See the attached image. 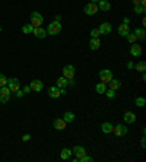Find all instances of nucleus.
Segmentation results:
<instances>
[{"label":"nucleus","instance_id":"nucleus-42","mask_svg":"<svg viewBox=\"0 0 146 162\" xmlns=\"http://www.w3.org/2000/svg\"><path fill=\"white\" fill-rule=\"evenodd\" d=\"M142 25H143V28H145V25H146V18L143 16V19H142Z\"/></svg>","mask_w":146,"mask_h":162},{"label":"nucleus","instance_id":"nucleus-14","mask_svg":"<svg viewBox=\"0 0 146 162\" xmlns=\"http://www.w3.org/2000/svg\"><path fill=\"white\" fill-rule=\"evenodd\" d=\"M32 34H34L35 37H37V38H39V39H43V38H45V37H47V31H45L43 26H37V28H34Z\"/></svg>","mask_w":146,"mask_h":162},{"label":"nucleus","instance_id":"nucleus-19","mask_svg":"<svg viewBox=\"0 0 146 162\" xmlns=\"http://www.w3.org/2000/svg\"><path fill=\"white\" fill-rule=\"evenodd\" d=\"M99 47H101V39L99 38H91L89 39V48H91L92 51H97Z\"/></svg>","mask_w":146,"mask_h":162},{"label":"nucleus","instance_id":"nucleus-6","mask_svg":"<svg viewBox=\"0 0 146 162\" xmlns=\"http://www.w3.org/2000/svg\"><path fill=\"white\" fill-rule=\"evenodd\" d=\"M10 89L7 86H3V88H0V102L2 104H6V102H9L10 100Z\"/></svg>","mask_w":146,"mask_h":162},{"label":"nucleus","instance_id":"nucleus-27","mask_svg":"<svg viewBox=\"0 0 146 162\" xmlns=\"http://www.w3.org/2000/svg\"><path fill=\"white\" fill-rule=\"evenodd\" d=\"M133 69H136L137 72H140V73H143V72L146 70V63H145V62H139V63H136Z\"/></svg>","mask_w":146,"mask_h":162},{"label":"nucleus","instance_id":"nucleus-31","mask_svg":"<svg viewBox=\"0 0 146 162\" xmlns=\"http://www.w3.org/2000/svg\"><path fill=\"white\" fill-rule=\"evenodd\" d=\"M135 13L136 15H143L145 13V7H143V6H140V5H135Z\"/></svg>","mask_w":146,"mask_h":162},{"label":"nucleus","instance_id":"nucleus-29","mask_svg":"<svg viewBox=\"0 0 146 162\" xmlns=\"http://www.w3.org/2000/svg\"><path fill=\"white\" fill-rule=\"evenodd\" d=\"M32 31H34V26L31 24H26L22 26V34H32Z\"/></svg>","mask_w":146,"mask_h":162},{"label":"nucleus","instance_id":"nucleus-46","mask_svg":"<svg viewBox=\"0 0 146 162\" xmlns=\"http://www.w3.org/2000/svg\"><path fill=\"white\" fill-rule=\"evenodd\" d=\"M0 32H2V25H0Z\"/></svg>","mask_w":146,"mask_h":162},{"label":"nucleus","instance_id":"nucleus-35","mask_svg":"<svg viewBox=\"0 0 146 162\" xmlns=\"http://www.w3.org/2000/svg\"><path fill=\"white\" fill-rule=\"evenodd\" d=\"M105 95H107V98L112 100V98H116V91H112V89H107V91H105Z\"/></svg>","mask_w":146,"mask_h":162},{"label":"nucleus","instance_id":"nucleus-18","mask_svg":"<svg viewBox=\"0 0 146 162\" xmlns=\"http://www.w3.org/2000/svg\"><path fill=\"white\" fill-rule=\"evenodd\" d=\"M133 34L136 35V39H140V41H145L146 39V31L143 26H142V28H136Z\"/></svg>","mask_w":146,"mask_h":162},{"label":"nucleus","instance_id":"nucleus-24","mask_svg":"<svg viewBox=\"0 0 146 162\" xmlns=\"http://www.w3.org/2000/svg\"><path fill=\"white\" fill-rule=\"evenodd\" d=\"M56 86H57V88H67V79L64 76L58 77L57 81H56Z\"/></svg>","mask_w":146,"mask_h":162},{"label":"nucleus","instance_id":"nucleus-30","mask_svg":"<svg viewBox=\"0 0 146 162\" xmlns=\"http://www.w3.org/2000/svg\"><path fill=\"white\" fill-rule=\"evenodd\" d=\"M102 34H101V31L98 28H94V29H91V38H99Z\"/></svg>","mask_w":146,"mask_h":162},{"label":"nucleus","instance_id":"nucleus-22","mask_svg":"<svg viewBox=\"0 0 146 162\" xmlns=\"http://www.w3.org/2000/svg\"><path fill=\"white\" fill-rule=\"evenodd\" d=\"M70 156H72V149H69V148L62 149V152H60V158H62L63 161H67V159H70Z\"/></svg>","mask_w":146,"mask_h":162},{"label":"nucleus","instance_id":"nucleus-21","mask_svg":"<svg viewBox=\"0 0 146 162\" xmlns=\"http://www.w3.org/2000/svg\"><path fill=\"white\" fill-rule=\"evenodd\" d=\"M108 85H110V89H112V91H117V89H120V88H121L123 83H121V81H118V79H114V77H112L111 82H110Z\"/></svg>","mask_w":146,"mask_h":162},{"label":"nucleus","instance_id":"nucleus-4","mask_svg":"<svg viewBox=\"0 0 146 162\" xmlns=\"http://www.w3.org/2000/svg\"><path fill=\"white\" fill-rule=\"evenodd\" d=\"M127 132H129V130H127L126 124H117V126L112 127L111 133H114V136H117V137H121V136H126Z\"/></svg>","mask_w":146,"mask_h":162},{"label":"nucleus","instance_id":"nucleus-25","mask_svg":"<svg viewBox=\"0 0 146 162\" xmlns=\"http://www.w3.org/2000/svg\"><path fill=\"white\" fill-rule=\"evenodd\" d=\"M63 120L66 123H73V121H75V114H73L72 111H66L63 115Z\"/></svg>","mask_w":146,"mask_h":162},{"label":"nucleus","instance_id":"nucleus-44","mask_svg":"<svg viewBox=\"0 0 146 162\" xmlns=\"http://www.w3.org/2000/svg\"><path fill=\"white\" fill-rule=\"evenodd\" d=\"M54 21H58V22H60V21H62V16H60V15H57V16H56V19Z\"/></svg>","mask_w":146,"mask_h":162},{"label":"nucleus","instance_id":"nucleus-10","mask_svg":"<svg viewBox=\"0 0 146 162\" xmlns=\"http://www.w3.org/2000/svg\"><path fill=\"white\" fill-rule=\"evenodd\" d=\"M29 88H31V91H35V92H41L44 89V83L39 79H34V81L29 83Z\"/></svg>","mask_w":146,"mask_h":162},{"label":"nucleus","instance_id":"nucleus-11","mask_svg":"<svg viewBox=\"0 0 146 162\" xmlns=\"http://www.w3.org/2000/svg\"><path fill=\"white\" fill-rule=\"evenodd\" d=\"M123 118H124V121H126V124H133V123H136V114L133 113V111H126L124 113V115H123Z\"/></svg>","mask_w":146,"mask_h":162},{"label":"nucleus","instance_id":"nucleus-34","mask_svg":"<svg viewBox=\"0 0 146 162\" xmlns=\"http://www.w3.org/2000/svg\"><path fill=\"white\" fill-rule=\"evenodd\" d=\"M92 156H89V155H83V156L79 158V162H92Z\"/></svg>","mask_w":146,"mask_h":162},{"label":"nucleus","instance_id":"nucleus-9","mask_svg":"<svg viewBox=\"0 0 146 162\" xmlns=\"http://www.w3.org/2000/svg\"><path fill=\"white\" fill-rule=\"evenodd\" d=\"M142 53H143L142 45H139V44H136V43H133L130 45V54L133 56V57H140Z\"/></svg>","mask_w":146,"mask_h":162},{"label":"nucleus","instance_id":"nucleus-38","mask_svg":"<svg viewBox=\"0 0 146 162\" xmlns=\"http://www.w3.org/2000/svg\"><path fill=\"white\" fill-rule=\"evenodd\" d=\"M133 67H135V63H133V62H127V69H129V70H131Z\"/></svg>","mask_w":146,"mask_h":162},{"label":"nucleus","instance_id":"nucleus-3","mask_svg":"<svg viewBox=\"0 0 146 162\" xmlns=\"http://www.w3.org/2000/svg\"><path fill=\"white\" fill-rule=\"evenodd\" d=\"M112 72L111 70H108V69H102L101 72H99V79H101L102 83H105V85H108L110 82H111L112 79Z\"/></svg>","mask_w":146,"mask_h":162},{"label":"nucleus","instance_id":"nucleus-41","mask_svg":"<svg viewBox=\"0 0 146 162\" xmlns=\"http://www.w3.org/2000/svg\"><path fill=\"white\" fill-rule=\"evenodd\" d=\"M129 22H130V19H129V18H124V19H123V24L129 25Z\"/></svg>","mask_w":146,"mask_h":162},{"label":"nucleus","instance_id":"nucleus-1","mask_svg":"<svg viewBox=\"0 0 146 162\" xmlns=\"http://www.w3.org/2000/svg\"><path fill=\"white\" fill-rule=\"evenodd\" d=\"M45 31H47L48 35H57V34L62 32V24L58 21H53L51 24H48V26H47Z\"/></svg>","mask_w":146,"mask_h":162},{"label":"nucleus","instance_id":"nucleus-7","mask_svg":"<svg viewBox=\"0 0 146 162\" xmlns=\"http://www.w3.org/2000/svg\"><path fill=\"white\" fill-rule=\"evenodd\" d=\"M7 88L10 89V92H16L18 89H21L19 79H16V77H10V79H7Z\"/></svg>","mask_w":146,"mask_h":162},{"label":"nucleus","instance_id":"nucleus-43","mask_svg":"<svg viewBox=\"0 0 146 162\" xmlns=\"http://www.w3.org/2000/svg\"><path fill=\"white\" fill-rule=\"evenodd\" d=\"M131 2H133V5H139L140 3V0H131Z\"/></svg>","mask_w":146,"mask_h":162},{"label":"nucleus","instance_id":"nucleus-12","mask_svg":"<svg viewBox=\"0 0 146 162\" xmlns=\"http://www.w3.org/2000/svg\"><path fill=\"white\" fill-rule=\"evenodd\" d=\"M66 126H67V123H66L63 118H56L53 121V127L56 130H58V132H63V130L66 129Z\"/></svg>","mask_w":146,"mask_h":162},{"label":"nucleus","instance_id":"nucleus-17","mask_svg":"<svg viewBox=\"0 0 146 162\" xmlns=\"http://www.w3.org/2000/svg\"><path fill=\"white\" fill-rule=\"evenodd\" d=\"M97 5H98V9L102 10V12H108V10L111 9V5H110L108 0H99Z\"/></svg>","mask_w":146,"mask_h":162},{"label":"nucleus","instance_id":"nucleus-26","mask_svg":"<svg viewBox=\"0 0 146 162\" xmlns=\"http://www.w3.org/2000/svg\"><path fill=\"white\" fill-rule=\"evenodd\" d=\"M95 91H97V94H105V91H107V85L102 83V82H99V83L95 85Z\"/></svg>","mask_w":146,"mask_h":162},{"label":"nucleus","instance_id":"nucleus-8","mask_svg":"<svg viewBox=\"0 0 146 162\" xmlns=\"http://www.w3.org/2000/svg\"><path fill=\"white\" fill-rule=\"evenodd\" d=\"M75 66L73 64H67V66H64L63 67V76L66 77V79H73L75 77Z\"/></svg>","mask_w":146,"mask_h":162},{"label":"nucleus","instance_id":"nucleus-32","mask_svg":"<svg viewBox=\"0 0 146 162\" xmlns=\"http://www.w3.org/2000/svg\"><path fill=\"white\" fill-rule=\"evenodd\" d=\"M126 39H127V41H129L130 44H133V43H136V41H137V39H136V35H135V34H131V32H129V34L126 35Z\"/></svg>","mask_w":146,"mask_h":162},{"label":"nucleus","instance_id":"nucleus-33","mask_svg":"<svg viewBox=\"0 0 146 162\" xmlns=\"http://www.w3.org/2000/svg\"><path fill=\"white\" fill-rule=\"evenodd\" d=\"M3 86H7V77L3 73H0V88H3Z\"/></svg>","mask_w":146,"mask_h":162},{"label":"nucleus","instance_id":"nucleus-28","mask_svg":"<svg viewBox=\"0 0 146 162\" xmlns=\"http://www.w3.org/2000/svg\"><path fill=\"white\" fill-rule=\"evenodd\" d=\"M135 104H136V107H140V108H143L146 105V100L143 98V96H137L136 100H135Z\"/></svg>","mask_w":146,"mask_h":162},{"label":"nucleus","instance_id":"nucleus-15","mask_svg":"<svg viewBox=\"0 0 146 162\" xmlns=\"http://www.w3.org/2000/svg\"><path fill=\"white\" fill-rule=\"evenodd\" d=\"M72 153H75V155H76V158H78V161H79V158H80V156L86 155V149L83 148V146H79V145H76V146L72 149Z\"/></svg>","mask_w":146,"mask_h":162},{"label":"nucleus","instance_id":"nucleus-5","mask_svg":"<svg viewBox=\"0 0 146 162\" xmlns=\"http://www.w3.org/2000/svg\"><path fill=\"white\" fill-rule=\"evenodd\" d=\"M98 5L97 3H92V2H89L85 7H83V12L88 15V16H94V15H97L98 13Z\"/></svg>","mask_w":146,"mask_h":162},{"label":"nucleus","instance_id":"nucleus-2","mask_svg":"<svg viewBox=\"0 0 146 162\" xmlns=\"http://www.w3.org/2000/svg\"><path fill=\"white\" fill-rule=\"evenodd\" d=\"M43 24H44L43 15L39 13V12H32L31 13V25L34 28H37V26H43Z\"/></svg>","mask_w":146,"mask_h":162},{"label":"nucleus","instance_id":"nucleus-16","mask_svg":"<svg viewBox=\"0 0 146 162\" xmlns=\"http://www.w3.org/2000/svg\"><path fill=\"white\" fill-rule=\"evenodd\" d=\"M48 96L50 98H60L62 96V94H60V88H57V86H50L48 88Z\"/></svg>","mask_w":146,"mask_h":162},{"label":"nucleus","instance_id":"nucleus-13","mask_svg":"<svg viewBox=\"0 0 146 162\" xmlns=\"http://www.w3.org/2000/svg\"><path fill=\"white\" fill-rule=\"evenodd\" d=\"M98 29L101 31L102 35H108V34H111L112 26H111V24H110V22H104V24L99 25V28H98Z\"/></svg>","mask_w":146,"mask_h":162},{"label":"nucleus","instance_id":"nucleus-40","mask_svg":"<svg viewBox=\"0 0 146 162\" xmlns=\"http://www.w3.org/2000/svg\"><path fill=\"white\" fill-rule=\"evenodd\" d=\"M28 92H31V88H29V85L24 88V94H28Z\"/></svg>","mask_w":146,"mask_h":162},{"label":"nucleus","instance_id":"nucleus-20","mask_svg":"<svg viewBox=\"0 0 146 162\" xmlns=\"http://www.w3.org/2000/svg\"><path fill=\"white\" fill-rule=\"evenodd\" d=\"M129 32H130V26H129V25L121 24L118 26V35H120V37H124V38H126V35Z\"/></svg>","mask_w":146,"mask_h":162},{"label":"nucleus","instance_id":"nucleus-45","mask_svg":"<svg viewBox=\"0 0 146 162\" xmlns=\"http://www.w3.org/2000/svg\"><path fill=\"white\" fill-rule=\"evenodd\" d=\"M91 2H92V3H98V2H99V0H91Z\"/></svg>","mask_w":146,"mask_h":162},{"label":"nucleus","instance_id":"nucleus-36","mask_svg":"<svg viewBox=\"0 0 146 162\" xmlns=\"http://www.w3.org/2000/svg\"><path fill=\"white\" fill-rule=\"evenodd\" d=\"M29 139H31V134H24V136H22V142H29Z\"/></svg>","mask_w":146,"mask_h":162},{"label":"nucleus","instance_id":"nucleus-39","mask_svg":"<svg viewBox=\"0 0 146 162\" xmlns=\"http://www.w3.org/2000/svg\"><path fill=\"white\" fill-rule=\"evenodd\" d=\"M146 139H145V136L142 137V140H140V145H142V148H146V142H145Z\"/></svg>","mask_w":146,"mask_h":162},{"label":"nucleus","instance_id":"nucleus-23","mask_svg":"<svg viewBox=\"0 0 146 162\" xmlns=\"http://www.w3.org/2000/svg\"><path fill=\"white\" fill-rule=\"evenodd\" d=\"M112 127H114V126H112L111 123H102L101 124V130H102V133H104V134H110V133H111Z\"/></svg>","mask_w":146,"mask_h":162},{"label":"nucleus","instance_id":"nucleus-37","mask_svg":"<svg viewBox=\"0 0 146 162\" xmlns=\"http://www.w3.org/2000/svg\"><path fill=\"white\" fill-rule=\"evenodd\" d=\"M15 94H16V96H18V98H22V96L25 95V94H24V91H21V89H18V91L15 92Z\"/></svg>","mask_w":146,"mask_h":162}]
</instances>
